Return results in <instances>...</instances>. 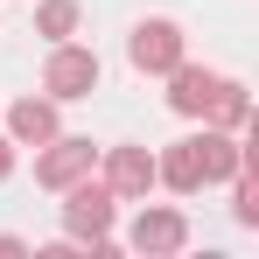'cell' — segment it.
<instances>
[{
  "mask_svg": "<svg viewBox=\"0 0 259 259\" xmlns=\"http://www.w3.org/2000/svg\"><path fill=\"white\" fill-rule=\"evenodd\" d=\"M238 168V154H231V140H217V133H203V140H182L168 154V182L175 189H196V182H217V175Z\"/></svg>",
  "mask_w": 259,
  "mask_h": 259,
  "instance_id": "6da1fadb",
  "label": "cell"
},
{
  "mask_svg": "<svg viewBox=\"0 0 259 259\" xmlns=\"http://www.w3.org/2000/svg\"><path fill=\"white\" fill-rule=\"evenodd\" d=\"M133 63H140V70H175V63H182V28H175V21L133 28Z\"/></svg>",
  "mask_w": 259,
  "mask_h": 259,
  "instance_id": "7a4b0ae2",
  "label": "cell"
},
{
  "mask_svg": "<svg viewBox=\"0 0 259 259\" xmlns=\"http://www.w3.org/2000/svg\"><path fill=\"white\" fill-rule=\"evenodd\" d=\"M91 84H98V56H84V49H56L49 56V91L56 98H84Z\"/></svg>",
  "mask_w": 259,
  "mask_h": 259,
  "instance_id": "3957f363",
  "label": "cell"
},
{
  "mask_svg": "<svg viewBox=\"0 0 259 259\" xmlns=\"http://www.w3.org/2000/svg\"><path fill=\"white\" fill-rule=\"evenodd\" d=\"M217 91H224V84H217L210 70H175L168 105H175V112H210V105H217Z\"/></svg>",
  "mask_w": 259,
  "mask_h": 259,
  "instance_id": "277c9868",
  "label": "cell"
},
{
  "mask_svg": "<svg viewBox=\"0 0 259 259\" xmlns=\"http://www.w3.org/2000/svg\"><path fill=\"white\" fill-rule=\"evenodd\" d=\"M105 217H112V189H77L70 196V231H105Z\"/></svg>",
  "mask_w": 259,
  "mask_h": 259,
  "instance_id": "5b68a950",
  "label": "cell"
},
{
  "mask_svg": "<svg viewBox=\"0 0 259 259\" xmlns=\"http://www.w3.org/2000/svg\"><path fill=\"white\" fill-rule=\"evenodd\" d=\"M147 182H154V161H147L140 147H119V154H112V189L133 196V189H147Z\"/></svg>",
  "mask_w": 259,
  "mask_h": 259,
  "instance_id": "8992f818",
  "label": "cell"
},
{
  "mask_svg": "<svg viewBox=\"0 0 259 259\" xmlns=\"http://www.w3.org/2000/svg\"><path fill=\"white\" fill-rule=\"evenodd\" d=\"M84 168H91V147H84V140H63L56 154H42L35 175H42V182H70V175H84Z\"/></svg>",
  "mask_w": 259,
  "mask_h": 259,
  "instance_id": "52a82bcc",
  "label": "cell"
},
{
  "mask_svg": "<svg viewBox=\"0 0 259 259\" xmlns=\"http://www.w3.org/2000/svg\"><path fill=\"white\" fill-rule=\"evenodd\" d=\"M133 245H140V252H147V245H154V252H168V245H182V217H168V210L140 217V224H133Z\"/></svg>",
  "mask_w": 259,
  "mask_h": 259,
  "instance_id": "ba28073f",
  "label": "cell"
},
{
  "mask_svg": "<svg viewBox=\"0 0 259 259\" xmlns=\"http://www.w3.org/2000/svg\"><path fill=\"white\" fill-rule=\"evenodd\" d=\"M49 133H56V112L49 105H35V98L14 105V140H49Z\"/></svg>",
  "mask_w": 259,
  "mask_h": 259,
  "instance_id": "9c48e42d",
  "label": "cell"
},
{
  "mask_svg": "<svg viewBox=\"0 0 259 259\" xmlns=\"http://www.w3.org/2000/svg\"><path fill=\"white\" fill-rule=\"evenodd\" d=\"M70 21H77L70 0H49V7H42V35H70Z\"/></svg>",
  "mask_w": 259,
  "mask_h": 259,
  "instance_id": "30bf717a",
  "label": "cell"
},
{
  "mask_svg": "<svg viewBox=\"0 0 259 259\" xmlns=\"http://www.w3.org/2000/svg\"><path fill=\"white\" fill-rule=\"evenodd\" d=\"M7 168H14V154H7V147H0V175H7Z\"/></svg>",
  "mask_w": 259,
  "mask_h": 259,
  "instance_id": "8fae6325",
  "label": "cell"
}]
</instances>
